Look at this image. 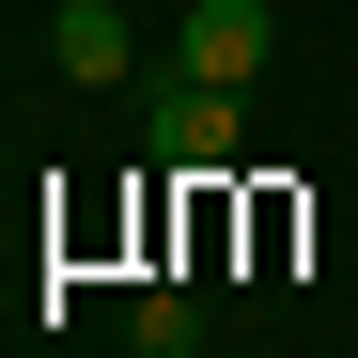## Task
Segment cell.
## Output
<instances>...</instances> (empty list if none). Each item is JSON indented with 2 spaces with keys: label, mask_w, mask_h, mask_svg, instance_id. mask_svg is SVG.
<instances>
[{
  "label": "cell",
  "mask_w": 358,
  "mask_h": 358,
  "mask_svg": "<svg viewBox=\"0 0 358 358\" xmlns=\"http://www.w3.org/2000/svg\"><path fill=\"white\" fill-rule=\"evenodd\" d=\"M125 343H141V358H203V296H187V280H156L141 312H125Z\"/></svg>",
  "instance_id": "4"
},
{
  "label": "cell",
  "mask_w": 358,
  "mask_h": 358,
  "mask_svg": "<svg viewBox=\"0 0 358 358\" xmlns=\"http://www.w3.org/2000/svg\"><path fill=\"white\" fill-rule=\"evenodd\" d=\"M265 47H280V16H265V0H187V47H171V63H187V78H218V94H250V78H265Z\"/></svg>",
  "instance_id": "2"
},
{
  "label": "cell",
  "mask_w": 358,
  "mask_h": 358,
  "mask_svg": "<svg viewBox=\"0 0 358 358\" xmlns=\"http://www.w3.org/2000/svg\"><path fill=\"white\" fill-rule=\"evenodd\" d=\"M47 63H63V78H125L141 63V16H125V0H63V16H47Z\"/></svg>",
  "instance_id": "3"
},
{
  "label": "cell",
  "mask_w": 358,
  "mask_h": 358,
  "mask_svg": "<svg viewBox=\"0 0 358 358\" xmlns=\"http://www.w3.org/2000/svg\"><path fill=\"white\" fill-rule=\"evenodd\" d=\"M141 141H156L171 171H234V156H250V109H234L218 78H187V63H171V78L141 94Z\"/></svg>",
  "instance_id": "1"
}]
</instances>
